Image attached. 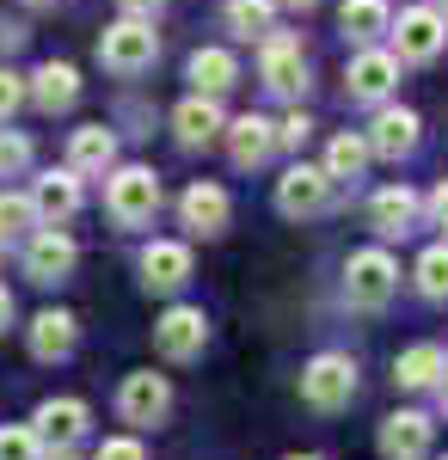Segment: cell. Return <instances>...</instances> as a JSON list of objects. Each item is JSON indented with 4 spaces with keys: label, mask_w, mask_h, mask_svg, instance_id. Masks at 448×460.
<instances>
[{
    "label": "cell",
    "mask_w": 448,
    "mask_h": 460,
    "mask_svg": "<svg viewBox=\"0 0 448 460\" xmlns=\"http://www.w3.org/2000/svg\"><path fill=\"white\" fill-rule=\"evenodd\" d=\"M117 6H123V13H130V19H154V13H160V6H166V0H117Z\"/></svg>",
    "instance_id": "8d00e7d4"
},
{
    "label": "cell",
    "mask_w": 448,
    "mask_h": 460,
    "mask_svg": "<svg viewBox=\"0 0 448 460\" xmlns=\"http://www.w3.org/2000/svg\"><path fill=\"white\" fill-rule=\"evenodd\" d=\"M19 105H25V80H19L13 68H0V123H6Z\"/></svg>",
    "instance_id": "836d02e7"
},
{
    "label": "cell",
    "mask_w": 448,
    "mask_h": 460,
    "mask_svg": "<svg viewBox=\"0 0 448 460\" xmlns=\"http://www.w3.org/2000/svg\"><path fill=\"white\" fill-rule=\"evenodd\" d=\"M430 221H436V227H448V178L430 190Z\"/></svg>",
    "instance_id": "d590c367"
},
{
    "label": "cell",
    "mask_w": 448,
    "mask_h": 460,
    "mask_svg": "<svg viewBox=\"0 0 448 460\" xmlns=\"http://www.w3.org/2000/svg\"><path fill=\"white\" fill-rule=\"evenodd\" d=\"M117 166V136L104 129V123H86V129H74L68 136V172H111Z\"/></svg>",
    "instance_id": "7402d4cb"
},
{
    "label": "cell",
    "mask_w": 448,
    "mask_h": 460,
    "mask_svg": "<svg viewBox=\"0 0 448 460\" xmlns=\"http://www.w3.org/2000/svg\"><path fill=\"white\" fill-rule=\"evenodd\" d=\"M338 25H345L350 43H375V37H387V25H393V13H387V0H345L338 6Z\"/></svg>",
    "instance_id": "484cf974"
},
{
    "label": "cell",
    "mask_w": 448,
    "mask_h": 460,
    "mask_svg": "<svg viewBox=\"0 0 448 460\" xmlns=\"http://www.w3.org/2000/svg\"><path fill=\"white\" fill-rule=\"evenodd\" d=\"M326 203H332V178H326V166H308V160H295L289 172L276 178V209L289 215V221L326 215Z\"/></svg>",
    "instance_id": "9c48e42d"
},
{
    "label": "cell",
    "mask_w": 448,
    "mask_h": 460,
    "mask_svg": "<svg viewBox=\"0 0 448 460\" xmlns=\"http://www.w3.org/2000/svg\"><path fill=\"white\" fill-rule=\"evenodd\" d=\"M184 80H191L197 93H209V99H221V93L240 80V62H234V49H215V43H209V49H197V56L184 62Z\"/></svg>",
    "instance_id": "603a6c76"
},
{
    "label": "cell",
    "mask_w": 448,
    "mask_h": 460,
    "mask_svg": "<svg viewBox=\"0 0 448 460\" xmlns=\"http://www.w3.org/2000/svg\"><path fill=\"white\" fill-rule=\"evenodd\" d=\"M104 209L117 227H148L160 215V178L148 166H117L111 184H104Z\"/></svg>",
    "instance_id": "277c9868"
},
{
    "label": "cell",
    "mask_w": 448,
    "mask_h": 460,
    "mask_svg": "<svg viewBox=\"0 0 448 460\" xmlns=\"http://www.w3.org/2000/svg\"><path fill=\"white\" fill-rule=\"evenodd\" d=\"M25 344H31L37 362H68L74 344H80V319L68 307H43V314L25 325Z\"/></svg>",
    "instance_id": "5bb4252c"
},
{
    "label": "cell",
    "mask_w": 448,
    "mask_h": 460,
    "mask_svg": "<svg viewBox=\"0 0 448 460\" xmlns=\"http://www.w3.org/2000/svg\"><path fill=\"white\" fill-rule=\"evenodd\" d=\"M0 264H6V240H0Z\"/></svg>",
    "instance_id": "ee69618b"
},
{
    "label": "cell",
    "mask_w": 448,
    "mask_h": 460,
    "mask_svg": "<svg viewBox=\"0 0 448 460\" xmlns=\"http://www.w3.org/2000/svg\"><path fill=\"white\" fill-rule=\"evenodd\" d=\"M166 411H173V381L166 375H154V368L123 375V387H117V418L123 424L154 429V424H166Z\"/></svg>",
    "instance_id": "8992f818"
},
{
    "label": "cell",
    "mask_w": 448,
    "mask_h": 460,
    "mask_svg": "<svg viewBox=\"0 0 448 460\" xmlns=\"http://www.w3.org/2000/svg\"><path fill=\"white\" fill-rule=\"evenodd\" d=\"M31 227H43V221H37L31 190H0V240L13 246V240H19V234H31Z\"/></svg>",
    "instance_id": "f1b7e54d"
},
{
    "label": "cell",
    "mask_w": 448,
    "mask_h": 460,
    "mask_svg": "<svg viewBox=\"0 0 448 460\" xmlns=\"http://www.w3.org/2000/svg\"><path fill=\"white\" fill-rule=\"evenodd\" d=\"M31 429L43 448H74L93 429V411H86V399H43L31 411Z\"/></svg>",
    "instance_id": "7c38bea8"
},
{
    "label": "cell",
    "mask_w": 448,
    "mask_h": 460,
    "mask_svg": "<svg viewBox=\"0 0 448 460\" xmlns=\"http://www.w3.org/2000/svg\"><path fill=\"white\" fill-rule=\"evenodd\" d=\"M25 99H37V111H68L80 99V74L68 62H43L31 74V86H25Z\"/></svg>",
    "instance_id": "cb8c5ba5"
},
{
    "label": "cell",
    "mask_w": 448,
    "mask_h": 460,
    "mask_svg": "<svg viewBox=\"0 0 448 460\" xmlns=\"http://www.w3.org/2000/svg\"><path fill=\"white\" fill-rule=\"evenodd\" d=\"M393 80H399V56L393 49H356L350 56V74H345V93L356 99V105H381L387 93H393Z\"/></svg>",
    "instance_id": "8fae6325"
},
{
    "label": "cell",
    "mask_w": 448,
    "mask_h": 460,
    "mask_svg": "<svg viewBox=\"0 0 448 460\" xmlns=\"http://www.w3.org/2000/svg\"><path fill=\"white\" fill-rule=\"evenodd\" d=\"M0 460H43L37 429L31 424H0Z\"/></svg>",
    "instance_id": "4dcf8cb0"
},
{
    "label": "cell",
    "mask_w": 448,
    "mask_h": 460,
    "mask_svg": "<svg viewBox=\"0 0 448 460\" xmlns=\"http://www.w3.org/2000/svg\"><path fill=\"white\" fill-rule=\"evenodd\" d=\"M154 56H160V37H154V19H117V25H104L99 37V62L111 74H123V80H136V74L154 68Z\"/></svg>",
    "instance_id": "3957f363"
},
{
    "label": "cell",
    "mask_w": 448,
    "mask_h": 460,
    "mask_svg": "<svg viewBox=\"0 0 448 460\" xmlns=\"http://www.w3.org/2000/svg\"><path fill=\"white\" fill-rule=\"evenodd\" d=\"M37 6H49V0H37Z\"/></svg>",
    "instance_id": "bcb514c9"
},
{
    "label": "cell",
    "mask_w": 448,
    "mask_h": 460,
    "mask_svg": "<svg viewBox=\"0 0 448 460\" xmlns=\"http://www.w3.org/2000/svg\"><path fill=\"white\" fill-rule=\"evenodd\" d=\"M417 129H424V123H417V111L387 105L375 123H369V136H363V142H369V154H381V160H399V154H412V147H417Z\"/></svg>",
    "instance_id": "d6986e66"
},
{
    "label": "cell",
    "mask_w": 448,
    "mask_h": 460,
    "mask_svg": "<svg viewBox=\"0 0 448 460\" xmlns=\"http://www.w3.org/2000/svg\"><path fill=\"white\" fill-rule=\"evenodd\" d=\"M289 6H313V0H289Z\"/></svg>",
    "instance_id": "f6af8a7d"
},
{
    "label": "cell",
    "mask_w": 448,
    "mask_h": 460,
    "mask_svg": "<svg viewBox=\"0 0 448 460\" xmlns=\"http://www.w3.org/2000/svg\"><path fill=\"white\" fill-rule=\"evenodd\" d=\"M436 399H443V411H448V368H443V381H436Z\"/></svg>",
    "instance_id": "60d3db41"
},
{
    "label": "cell",
    "mask_w": 448,
    "mask_h": 460,
    "mask_svg": "<svg viewBox=\"0 0 448 460\" xmlns=\"http://www.w3.org/2000/svg\"><path fill=\"white\" fill-rule=\"evenodd\" d=\"M209 344V314L203 307H166V314L154 319V350L166 356V362H197Z\"/></svg>",
    "instance_id": "52a82bcc"
},
{
    "label": "cell",
    "mask_w": 448,
    "mask_h": 460,
    "mask_svg": "<svg viewBox=\"0 0 448 460\" xmlns=\"http://www.w3.org/2000/svg\"><path fill=\"white\" fill-rule=\"evenodd\" d=\"M393 31V56L399 62H436L443 56V43H448V19L436 13V6H412V13H399V25H387Z\"/></svg>",
    "instance_id": "30bf717a"
},
{
    "label": "cell",
    "mask_w": 448,
    "mask_h": 460,
    "mask_svg": "<svg viewBox=\"0 0 448 460\" xmlns=\"http://www.w3.org/2000/svg\"><path fill=\"white\" fill-rule=\"evenodd\" d=\"M363 166H369V142L363 136H332V147H326V178L332 184H356L363 178Z\"/></svg>",
    "instance_id": "4316f807"
},
{
    "label": "cell",
    "mask_w": 448,
    "mask_h": 460,
    "mask_svg": "<svg viewBox=\"0 0 448 460\" xmlns=\"http://www.w3.org/2000/svg\"><path fill=\"white\" fill-rule=\"evenodd\" d=\"M313 136V123L308 117H301V111H289V117H282V123H276V147H301Z\"/></svg>",
    "instance_id": "e575fe53"
},
{
    "label": "cell",
    "mask_w": 448,
    "mask_h": 460,
    "mask_svg": "<svg viewBox=\"0 0 448 460\" xmlns=\"http://www.w3.org/2000/svg\"><path fill=\"white\" fill-rule=\"evenodd\" d=\"M228 129V117H221V105L209 99V93H191L184 105L173 111V136H178V147H209L215 136Z\"/></svg>",
    "instance_id": "ffe728a7"
},
{
    "label": "cell",
    "mask_w": 448,
    "mask_h": 460,
    "mask_svg": "<svg viewBox=\"0 0 448 460\" xmlns=\"http://www.w3.org/2000/svg\"><path fill=\"white\" fill-rule=\"evenodd\" d=\"M350 399H356V362L345 350H319L301 368V405L319 411V418H332V411H345Z\"/></svg>",
    "instance_id": "7a4b0ae2"
},
{
    "label": "cell",
    "mask_w": 448,
    "mask_h": 460,
    "mask_svg": "<svg viewBox=\"0 0 448 460\" xmlns=\"http://www.w3.org/2000/svg\"><path fill=\"white\" fill-rule=\"evenodd\" d=\"M178 215H184V227L191 234H203V240H215L221 227H228V215H234V203H228V190L221 184H209V178H197L184 197H178Z\"/></svg>",
    "instance_id": "e0dca14e"
},
{
    "label": "cell",
    "mask_w": 448,
    "mask_h": 460,
    "mask_svg": "<svg viewBox=\"0 0 448 460\" xmlns=\"http://www.w3.org/2000/svg\"><path fill=\"white\" fill-rule=\"evenodd\" d=\"M443 460H448V455H443Z\"/></svg>",
    "instance_id": "7dc6e473"
},
{
    "label": "cell",
    "mask_w": 448,
    "mask_h": 460,
    "mask_svg": "<svg viewBox=\"0 0 448 460\" xmlns=\"http://www.w3.org/2000/svg\"><path fill=\"white\" fill-rule=\"evenodd\" d=\"M141 283L173 295V288L191 283V246L184 240H148L141 246Z\"/></svg>",
    "instance_id": "9a60e30c"
},
{
    "label": "cell",
    "mask_w": 448,
    "mask_h": 460,
    "mask_svg": "<svg viewBox=\"0 0 448 460\" xmlns=\"http://www.w3.org/2000/svg\"><path fill=\"white\" fill-rule=\"evenodd\" d=\"M221 136H228V160H234L240 172H258V166L276 154V123H271V117H258V111L234 117Z\"/></svg>",
    "instance_id": "4fadbf2b"
},
{
    "label": "cell",
    "mask_w": 448,
    "mask_h": 460,
    "mask_svg": "<svg viewBox=\"0 0 448 460\" xmlns=\"http://www.w3.org/2000/svg\"><path fill=\"white\" fill-rule=\"evenodd\" d=\"M436 13H443V19H448V0H436Z\"/></svg>",
    "instance_id": "b9f144b4"
},
{
    "label": "cell",
    "mask_w": 448,
    "mask_h": 460,
    "mask_svg": "<svg viewBox=\"0 0 448 460\" xmlns=\"http://www.w3.org/2000/svg\"><path fill=\"white\" fill-rule=\"evenodd\" d=\"M258 80L271 86L276 99H301L308 93V56H301V37L289 31H264L258 37Z\"/></svg>",
    "instance_id": "5b68a950"
},
{
    "label": "cell",
    "mask_w": 448,
    "mask_h": 460,
    "mask_svg": "<svg viewBox=\"0 0 448 460\" xmlns=\"http://www.w3.org/2000/svg\"><path fill=\"white\" fill-rule=\"evenodd\" d=\"M443 368H448L443 344H412V350L393 362V381H399L406 393H430L436 381H443Z\"/></svg>",
    "instance_id": "d4e9b609"
},
{
    "label": "cell",
    "mask_w": 448,
    "mask_h": 460,
    "mask_svg": "<svg viewBox=\"0 0 448 460\" xmlns=\"http://www.w3.org/2000/svg\"><path fill=\"white\" fill-rule=\"evenodd\" d=\"M6 325H13V295L0 288V332H6Z\"/></svg>",
    "instance_id": "f35d334b"
},
{
    "label": "cell",
    "mask_w": 448,
    "mask_h": 460,
    "mask_svg": "<svg viewBox=\"0 0 448 460\" xmlns=\"http://www.w3.org/2000/svg\"><path fill=\"white\" fill-rule=\"evenodd\" d=\"M289 460H319V455H289Z\"/></svg>",
    "instance_id": "7bdbcfd3"
},
{
    "label": "cell",
    "mask_w": 448,
    "mask_h": 460,
    "mask_svg": "<svg viewBox=\"0 0 448 460\" xmlns=\"http://www.w3.org/2000/svg\"><path fill=\"white\" fill-rule=\"evenodd\" d=\"M31 166V142L19 129H0V178H19Z\"/></svg>",
    "instance_id": "1f68e13d"
},
{
    "label": "cell",
    "mask_w": 448,
    "mask_h": 460,
    "mask_svg": "<svg viewBox=\"0 0 448 460\" xmlns=\"http://www.w3.org/2000/svg\"><path fill=\"white\" fill-rule=\"evenodd\" d=\"M276 0H228V31L240 37V43H252V37L276 31Z\"/></svg>",
    "instance_id": "83f0119b"
},
{
    "label": "cell",
    "mask_w": 448,
    "mask_h": 460,
    "mask_svg": "<svg viewBox=\"0 0 448 460\" xmlns=\"http://www.w3.org/2000/svg\"><path fill=\"white\" fill-rule=\"evenodd\" d=\"M417 295L424 301H448V246H430L424 258H417Z\"/></svg>",
    "instance_id": "f546056e"
},
{
    "label": "cell",
    "mask_w": 448,
    "mask_h": 460,
    "mask_svg": "<svg viewBox=\"0 0 448 460\" xmlns=\"http://www.w3.org/2000/svg\"><path fill=\"white\" fill-rule=\"evenodd\" d=\"M93 460H148V448H141L136 436H104L99 448H93Z\"/></svg>",
    "instance_id": "d6a6232c"
},
{
    "label": "cell",
    "mask_w": 448,
    "mask_h": 460,
    "mask_svg": "<svg viewBox=\"0 0 448 460\" xmlns=\"http://www.w3.org/2000/svg\"><path fill=\"white\" fill-rule=\"evenodd\" d=\"M74 258H80V246H74L62 227H31V240H25V277H31L37 288L68 283Z\"/></svg>",
    "instance_id": "ba28073f"
},
{
    "label": "cell",
    "mask_w": 448,
    "mask_h": 460,
    "mask_svg": "<svg viewBox=\"0 0 448 460\" xmlns=\"http://www.w3.org/2000/svg\"><path fill=\"white\" fill-rule=\"evenodd\" d=\"M412 221H417V190H406V184L375 190V203H369V227H375L381 240H406Z\"/></svg>",
    "instance_id": "44dd1931"
},
{
    "label": "cell",
    "mask_w": 448,
    "mask_h": 460,
    "mask_svg": "<svg viewBox=\"0 0 448 460\" xmlns=\"http://www.w3.org/2000/svg\"><path fill=\"white\" fill-rule=\"evenodd\" d=\"M393 288H399V264H393V252H387V246L350 252V264H345V301L356 307V314H381V307L393 301Z\"/></svg>",
    "instance_id": "6da1fadb"
},
{
    "label": "cell",
    "mask_w": 448,
    "mask_h": 460,
    "mask_svg": "<svg viewBox=\"0 0 448 460\" xmlns=\"http://www.w3.org/2000/svg\"><path fill=\"white\" fill-rule=\"evenodd\" d=\"M19 43H25V25L6 19V25H0V49H19Z\"/></svg>",
    "instance_id": "74e56055"
},
{
    "label": "cell",
    "mask_w": 448,
    "mask_h": 460,
    "mask_svg": "<svg viewBox=\"0 0 448 460\" xmlns=\"http://www.w3.org/2000/svg\"><path fill=\"white\" fill-rule=\"evenodd\" d=\"M31 203H37V221L43 227H62V221H74L80 215V172H43L31 184Z\"/></svg>",
    "instance_id": "ac0fdd59"
},
{
    "label": "cell",
    "mask_w": 448,
    "mask_h": 460,
    "mask_svg": "<svg viewBox=\"0 0 448 460\" xmlns=\"http://www.w3.org/2000/svg\"><path fill=\"white\" fill-rule=\"evenodd\" d=\"M43 460H80L74 448H43Z\"/></svg>",
    "instance_id": "ab89813d"
},
{
    "label": "cell",
    "mask_w": 448,
    "mask_h": 460,
    "mask_svg": "<svg viewBox=\"0 0 448 460\" xmlns=\"http://www.w3.org/2000/svg\"><path fill=\"white\" fill-rule=\"evenodd\" d=\"M430 442H436L430 411H393V418L381 424V455H387V460H424V455H430Z\"/></svg>",
    "instance_id": "2e32d148"
}]
</instances>
